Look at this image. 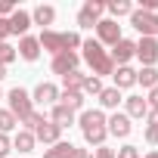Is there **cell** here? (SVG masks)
<instances>
[{"label":"cell","mask_w":158,"mask_h":158,"mask_svg":"<svg viewBox=\"0 0 158 158\" xmlns=\"http://www.w3.org/2000/svg\"><path fill=\"white\" fill-rule=\"evenodd\" d=\"M133 56L143 62V68H155V62H158V37H139Z\"/></svg>","instance_id":"4"},{"label":"cell","mask_w":158,"mask_h":158,"mask_svg":"<svg viewBox=\"0 0 158 158\" xmlns=\"http://www.w3.org/2000/svg\"><path fill=\"white\" fill-rule=\"evenodd\" d=\"M102 13H106L102 0H87V3L81 6V13H77V25H81V28H96V22L102 19Z\"/></svg>","instance_id":"5"},{"label":"cell","mask_w":158,"mask_h":158,"mask_svg":"<svg viewBox=\"0 0 158 158\" xmlns=\"http://www.w3.org/2000/svg\"><path fill=\"white\" fill-rule=\"evenodd\" d=\"M68 152H71V143H65V139H59L56 146H50V149L44 152V158H68Z\"/></svg>","instance_id":"29"},{"label":"cell","mask_w":158,"mask_h":158,"mask_svg":"<svg viewBox=\"0 0 158 158\" xmlns=\"http://www.w3.org/2000/svg\"><path fill=\"white\" fill-rule=\"evenodd\" d=\"M62 44H65V50L77 53V47H81L84 40H81V34H77V31H65V34H62Z\"/></svg>","instance_id":"31"},{"label":"cell","mask_w":158,"mask_h":158,"mask_svg":"<svg viewBox=\"0 0 158 158\" xmlns=\"http://www.w3.org/2000/svg\"><path fill=\"white\" fill-rule=\"evenodd\" d=\"M3 77H6V65H0V81H3Z\"/></svg>","instance_id":"40"},{"label":"cell","mask_w":158,"mask_h":158,"mask_svg":"<svg viewBox=\"0 0 158 158\" xmlns=\"http://www.w3.org/2000/svg\"><path fill=\"white\" fill-rule=\"evenodd\" d=\"M13 152V136H6V133H0V158H6Z\"/></svg>","instance_id":"34"},{"label":"cell","mask_w":158,"mask_h":158,"mask_svg":"<svg viewBox=\"0 0 158 158\" xmlns=\"http://www.w3.org/2000/svg\"><path fill=\"white\" fill-rule=\"evenodd\" d=\"M81 59L90 65L93 77H102V74H112V71H115V62H112L109 50H106L96 37H90V40H84V44H81Z\"/></svg>","instance_id":"1"},{"label":"cell","mask_w":158,"mask_h":158,"mask_svg":"<svg viewBox=\"0 0 158 158\" xmlns=\"http://www.w3.org/2000/svg\"><path fill=\"white\" fill-rule=\"evenodd\" d=\"M81 93H84V96H99V93H102V81H99V77H93V74H87Z\"/></svg>","instance_id":"28"},{"label":"cell","mask_w":158,"mask_h":158,"mask_svg":"<svg viewBox=\"0 0 158 158\" xmlns=\"http://www.w3.org/2000/svg\"><path fill=\"white\" fill-rule=\"evenodd\" d=\"M77 62H81V53H71V50H62V53H56L53 56V62H50V68H53V74H68V71H77Z\"/></svg>","instance_id":"7"},{"label":"cell","mask_w":158,"mask_h":158,"mask_svg":"<svg viewBox=\"0 0 158 158\" xmlns=\"http://www.w3.org/2000/svg\"><path fill=\"white\" fill-rule=\"evenodd\" d=\"M6 102H10V112L22 121V118H28L31 112H34V102H31V93L25 90V87H13L10 93H6Z\"/></svg>","instance_id":"2"},{"label":"cell","mask_w":158,"mask_h":158,"mask_svg":"<svg viewBox=\"0 0 158 158\" xmlns=\"http://www.w3.org/2000/svg\"><path fill=\"white\" fill-rule=\"evenodd\" d=\"M53 22H56V10H53V6H47V3L34 6V13H31V25H53Z\"/></svg>","instance_id":"22"},{"label":"cell","mask_w":158,"mask_h":158,"mask_svg":"<svg viewBox=\"0 0 158 158\" xmlns=\"http://www.w3.org/2000/svg\"><path fill=\"white\" fill-rule=\"evenodd\" d=\"M136 84H143L146 90L158 87V68H139L136 71Z\"/></svg>","instance_id":"24"},{"label":"cell","mask_w":158,"mask_h":158,"mask_svg":"<svg viewBox=\"0 0 158 158\" xmlns=\"http://www.w3.org/2000/svg\"><path fill=\"white\" fill-rule=\"evenodd\" d=\"M93 158H115V152H112V149H106V146H99Z\"/></svg>","instance_id":"39"},{"label":"cell","mask_w":158,"mask_h":158,"mask_svg":"<svg viewBox=\"0 0 158 158\" xmlns=\"http://www.w3.org/2000/svg\"><path fill=\"white\" fill-rule=\"evenodd\" d=\"M10 37V19H0V44H6Z\"/></svg>","instance_id":"36"},{"label":"cell","mask_w":158,"mask_h":158,"mask_svg":"<svg viewBox=\"0 0 158 158\" xmlns=\"http://www.w3.org/2000/svg\"><path fill=\"white\" fill-rule=\"evenodd\" d=\"M84 77H87V74H81V71H68V74L62 77V90H81V87H84Z\"/></svg>","instance_id":"26"},{"label":"cell","mask_w":158,"mask_h":158,"mask_svg":"<svg viewBox=\"0 0 158 158\" xmlns=\"http://www.w3.org/2000/svg\"><path fill=\"white\" fill-rule=\"evenodd\" d=\"M124 106H127V118H146L149 115V102H146V96H127L124 99Z\"/></svg>","instance_id":"18"},{"label":"cell","mask_w":158,"mask_h":158,"mask_svg":"<svg viewBox=\"0 0 158 158\" xmlns=\"http://www.w3.org/2000/svg\"><path fill=\"white\" fill-rule=\"evenodd\" d=\"M139 10H143V13H155V16H158V0H139Z\"/></svg>","instance_id":"35"},{"label":"cell","mask_w":158,"mask_h":158,"mask_svg":"<svg viewBox=\"0 0 158 158\" xmlns=\"http://www.w3.org/2000/svg\"><path fill=\"white\" fill-rule=\"evenodd\" d=\"M31 102L34 106H56L59 102V87L50 84V81H40L34 87V93H31Z\"/></svg>","instance_id":"8"},{"label":"cell","mask_w":158,"mask_h":158,"mask_svg":"<svg viewBox=\"0 0 158 158\" xmlns=\"http://www.w3.org/2000/svg\"><path fill=\"white\" fill-rule=\"evenodd\" d=\"M96 40H99L102 47H115V44L121 40V25H118L115 19H99V22H96Z\"/></svg>","instance_id":"6"},{"label":"cell","mask_w":158,"mask_h":158,"mask_svg":"<svg viewBox=\"0 0 158 158\" xmlns=\"http://www.w3.org/2000/svg\"><path fill=\"white\" fill-rule=\"evenodd\" d=\"M16 10H19V6L13 3V0H0V19H10Z\"/></svg>","instance_id":"33"},{"label":"cell","mask_w":158,"mask_h":158,"mask_svg":"<svg viewBox=\"0 0 158 158\" xmlns=\"http://www.w3.org/2000/svg\"><path fill=\"white\" fill-rule=\"evenodd\" d=\"M106 130H109L112 136H118V139H124V136H130V130H133V124H130V118H127L124 112H112V115L106 118Z\"/></svg>","instance_id":"9"},{"label":"cell","mask_w":158,"mask_h":158,"mask_svg":"<svg viewBox=\"0 0 158 158\" xmlns=\"http://www.w3.org/2000/svg\"><path fill=\"white\" fill-rule=\"evenodd\" d=\"M34 139L44 143V146H56V143L62 139V127H56L53 121H44V124L34 130Z\"/></svg>","instance_id":"13"},{"label":"cell","mask_w":158,"mask_h":158,"mask_svg":"<svg viewBox=\"0 0 158 158\" xmlns=\"http://www.w3.org/2000/svg\"><path fill=\"white\" fill-rule=\"evenodd\" d=\"M16 53H19V59H25V62H37L40 59V44H37V37H22L19 40V47H16Z\"/></svg>","instance_id":"15"},{"label":"cell","mask_w":158,"mask_h":158,"mask_svg":"<svg viewBox=\"0 0 158 158\" xmlns=\"http://www.w3.org/2000/svg\"><path fill=\"white\" fill-rule=\"evenodd\" d=\"M112 81H115V90H127V87H133V84H136V68H130V65H115Z\"/></svg>","instance_id":"14"},{"label":"cell","mask_w":158,"mask_h":158,"mask_svg":"<svg viewBox=\"0 0 158 158\" xmlns=\"http://www.w3.org/2000/svg\"><path fill=\"white\" fill-rule=\"evenodd\" d=\"M136 6L130 3V0H109V3H106V13H109V19H121V16H130Z\"/></svg>","instance_id":"20"},{"label":"cell","mask_w":158,"mask_h":158,"mask_svg":"<svg viewBox=\"0 0 158 158\" xmlns=\"http://www.w3.org/2000/svg\"><path fill=\"white\" fill-rule=\"evenodd\" d=\"M28 28H31V13H28V10H16V13L10 16V34L25 37Z\"/></svg>","instance_id":"16"},{"label":"cell","mask_w":158,"mask_h":158,"mask_svg":"<svg viewBox=\"0 0 158 158\" xmlns=\"http://www.w3.org/2000/svg\"><path fill=\"white\" fill-rule=\"evenodd\" d=\"M59 106H65L68 112H84V93L81 90H59Z\"/></svg>","instance_id":"17"},{"label":"cell","mask_w":158,"mask_h":158,"mask_svg":"<svg viewBox=\"0 0 158 158\" xmlns=\"http://www.w3.org/2000/svg\"><path fill=\"white\" fill-rule=\"evenodd\" d=\"M16 127H19V118H16L10 109H0V133H6V136H10Z\"/></svg>","instance_id":"25"},{"label":"cell","mask_w":158,"mask_h":158,"mask_svg":"<svg viewBox=\"0 0 158 158\" xmlns=\"http://www.w3.org/2000/svg\"><path fill=\"white\" fill-rule=\"evenodd\" d=\"M34 133H28V130H19L16 136H13V149H19V152H31L34 149Z\"/></svg>","instance_id":"23"},{"label":"cell","mask_w":158,"mask_h":158,"mask_svg":"<svg viewBox=\"0 0 158 158\" xmlns=\"http://www.w3.org/2000/svg\"><path fill=\"white\" fill-rule=\"evenodd\" d=\"M16 59H19V53H16L13 44H0V65L10 68V62H16Z\"/></svg>","instance_id":"30"},{"label":"cell","mask_w":158,"mask_h":158,"mask_svg":"<svg viewBox=\"0 0 158 158\" xmlns=\"http://www.w3.org/2000/svg\"><path fill=\"white\" fill-rule=\"evenodd\" d=\"M50 121H53L56 127H62V130H65V127H71V124L77 121V115H74V112H68L65 106H59V102H56V106H53V112H50Z\"/></svg>","instance_id":"19"},{"label":"cell","mask_w":158,"mask_h":158,"mask_svg":"<svg viewBox=\"0 0 158 158\" xmlns=\"http://www.w3.org/2000/svg\"><path fill=\"white\" fill-rule=\"evenodd\" d=\"M68 158H93L87 149H77V146H71V152H68Z\"/></svg>","instance_id":"37"},{"label":"cell","mask_w":158,"mask_h":158,"mask_svg":"<svg viewBox=\"0 0 158 158\" xmlns=\"http://www.w3.org/2000/svg\"><path fill=\"white\" fill-rule=\"evenodd\" d=\"M44 121H47V118H44V112H37V109H34V112H31L28 118H22L19 124H22V130H28V133H34V130H37V127L44 124Z\"/></svg>","instance_id":"27"},{"label":"cell","mask_w":158,"mask_h":158,"mask_svg":"<svg viewBox=\"0 0 158 158\" xmlns=\"http://www.w3.org/2000/svg\"><path fill=\"white\" fill-rule=\"evenodd\" d=\"M121 102H124L121 90H115V87H102V93H99V106H102V109L118 112V106H121Z\"/></svg>","instance_id":"21"},{"label":"cell","mask_w":158,"mask_h":158,"mask_svg":"<svg viewBox=\"0 0 158 158\" xmlns=\"http://www.w3.org/2000/svg\"><path fill=\"white\" fill-rule=\"evenodd\" d=\"M130 25L139 31V37H155V34H158V16H155V13L133 10V13H130Z\"/></svg>","instance_id":"3"},{"label":"cell","mask_w":158,"mask_h":158,"mask_svg":"<svg viewBox=\"0 0 158 158\" xmlns=\"http://www.w3.org/2000/svg\"><path fill=\"white\" fill-rule=\"evenodd\" d=\"M115 158H139V149H136V146H130V143H127V146H121V149H118V152H115Z\"/></svg>","instance_id":"32"},{"label":"cell","mask_w":158,"mask_h":158,"mask_svg":"<svg viewBox=\"0 0 158 158\" xmlns=\"http://www.w3.org/2000/svg\"><path fill=\"white\" fill-rule=\"evenodd\" d=\"M146 102H149V109H158V87H152V90H149Z\"/></svg>","instance_id":"38"},{"label":"cell","mask_w":158,"mask_h":158,"mask_svg":"<svg viewBox=\"0 0 158 158\" xmlns=\"http://www.w3.org/2000/svg\"><path fill=\"white\" fill-rule=\"evenodd\" d=\"M77 127H81V133L93 130V127H106V112L102 109H84L77 115Z\"/></svg>","instance_id":"11"},{"label":"cell","mask_w":158,"mask_h":158,"mask_svg":"<svg viewBox=\"0 0 158 158\" xmlns=\"http://www.w3.org/2000/svg\"><path fill=\"white\" fill-rule=\"evenodd\" d=\"M37 44H40V50H47L50 56H56V53H62V50H65L62 34H59V31H53V28H44V31H40V37H37Z\"/></svg>","instance_id":"12"},{"label":"cell","mask_w":158,"mask_h":158,"mask_svg":"<svg viewBox=\"0 0 158 158\" xmlns=\"http://www.w3.org/2000/svg\"><path fill=\"white\" fill-rule=\"evenodd\" d=\"M133 53H136V40L121 37V40L112 47V53H109V56H112V62H115V65H127V62L133 59Z\"/></svg>","instance_id":"10"},{"label":"cell","mask_w":158,"mask_h":158,"mask_svg":"<svg viewBox=\"0 0 158 158\" xmlns=\"http://www.w3.org/2000/svg\"><path fill=\"white\" fill-rule=\"evenodd\" d=\"M146 158H158V152H149V155H146Z\"/></svg>","instance_id":"41"},{"label":"cell","mask_w":158,"mask_h":158,"mask_svg":"<svg viewBox=\"0 0 158 158\" xmlns=\"http://www.w3.org/2000/svg\"><path fill=\"white\" fill-rule=\"evenodd\" d=\"M0 99H3V90H0Z\"/></svg>","instance_id":"42"}]
</instances>
